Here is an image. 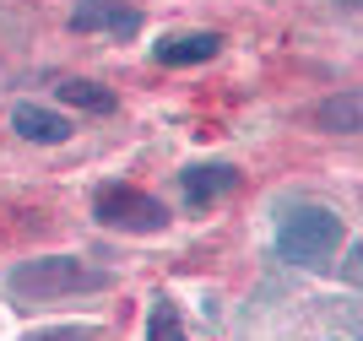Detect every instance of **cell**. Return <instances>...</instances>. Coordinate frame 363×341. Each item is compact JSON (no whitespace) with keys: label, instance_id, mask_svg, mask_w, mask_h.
<instances>
[{"label":"cell","instance_id":"3","mask_svg":"<svg viewBox=\"0 0 363 341\" xmlns=\"http://www.w3.org/2000/svg\"><path fill=\"white\" fill-rule=\"evenodd\" d=\"M92 217L104 228H120V233H163L168 228V206L147 190H130V184H104L92 195Z\"/></svg>","mask_w":363,"mask_h":341},{"label":"cell","instance_id":"8","mask_svg":"<svg viewBox=\"0 0 363 341\" xmlns=\"http://www.w3.org/2000/svg\"><path fill=\"white\" fill-rule=\"evenodd\" d=\"M152 55H157V65H201V60L223 55V38H217V33H174V38H163Z\"/></svg>","mask_w":363,"mask_h":341},{"label":"cell","instance_id":"10","mask_svg":"<svg viewBox=\"0 0 363 341\" xmlns=\"http://www.w3.org/2000/svg\"><path fill=\"white\" fill-rule=\"evenodd\" d=\"M147 341H190V336H184V325H179V309H174L168 298H157V303H152V314H147Z\"/></svg>","mask_w":363,"mask_h":341},{"label":"cell","instance_id":"12","mask_svg":"<svg viewBox=\"0 0 363 341\" xmlns=\"http://www.w3.org/2000/svg\"><path fill=\"white\" fill-rule=\"evenodd\" d=\"M336 6H342V11H358V0H336Z\"/></svg>","mask_w":363,"mask_h":341},{"label":"cell","instance_id":"5","mask_svg":"<svg viewBox=\"0 0 363 341\" xmlns=\"http://www.w3.org/2000/svg\"><path fill=\"white\" fill-rule=\"evenodd\" d=\"M179 184H184V201L196 211H206V206H217L223 195L239 190V168L233 163H196V168L179 174Z\"/></svg>","mask_w":363,"mask_h":341},{"label":"cell","instance_id":"11","mask_svg":"<svg viewBox=\"0 0 363 341\" xmlns=\"http://www.w3.org/2000/svg\"><path fill=\"white\" fill-rule=\"evenodd\" d=\"M28 341H98L92 325H49V330H33Z\"/></svg>","mask_w":363,"mask_h":341},{"label":"cell","instance_id":"6","mask_svg":"<svg viewBox=\"0 0 363 341\" xmlns=\"http://www.w3.org/2000/svg\"><path fill=\"white\" fill-rule=\"evenodd\" d=\"M11 130L22 135V141H38V147H60V141H71V119L44 108V104H16Z\"/></svg>","mask_w":363,"mask_h":341},{"label":"cell","instance_id":"7","mask_svg":"<svg viewBox=\"0 0 363 341\" xmlns=\"http://www.w3.org/2000/svg\"><path fill=\"white\" fill-rule=\"evenodd\" d=\"M320 125V130H331V135H358L363 130V92H336V98H320L315 114H309Z\"/></svg>","mask_w":363,"mask_h":341},{"label":"cell","instance_id":"2","mask_svg":"<svg viewBox=\"0 0 363 341\" xmlns=\"http://www.w3.org/2000/svg\"><path fill=\"white\" fill-rule=\"evenodd\" d=\"M342 244V217L331 206H293L282 223H277V255L288 266L320 271Z\"/></svg>","mask_w":363,"mask_h":341},{"label":"cell","instance_id":"1","mask_svg":"<svg viewBox=\"0 0 363 341\" xmlns=\"http://www.w3.org/2000/svg\"><path fill=\"white\" fill-rule=\"evenodd\" d=\"M114 282L108 271L76 260V255H44V260H22V266L6 276V293L16 298V309H38V303H55V298H76V293H104Z\"/></svg>","mask_w":363,"mask_h":341},{"label":"cell","instance_id":"4","mask_svg":"<svg viewBox=\"0 0 363 341\" xmlns=\"http://www.w3.org/2000/svg\"><path fill=\"white\" fill-rule=\"evenodd\" d=\"M76 33H108V38H136L141 33V11L120 6V0H76L71 11Z\"/></svg>","mask_w":363,"mask_h":341},{"label":"cell","instance_id":"9","mask_svg":"<svg viewBox=\"0 0 363 341\" xmlns=\"http://www.w3.org/2000/svg\"><path fill=\"white\" fill-rule=\"evenodd\" d=\"M60 104H71V108H87V114H108L114 108V92L108 87H98V82H82V76H71V82H60Z\"/></svg>","mask_w":363,"mask_h":341}]
</instances>
